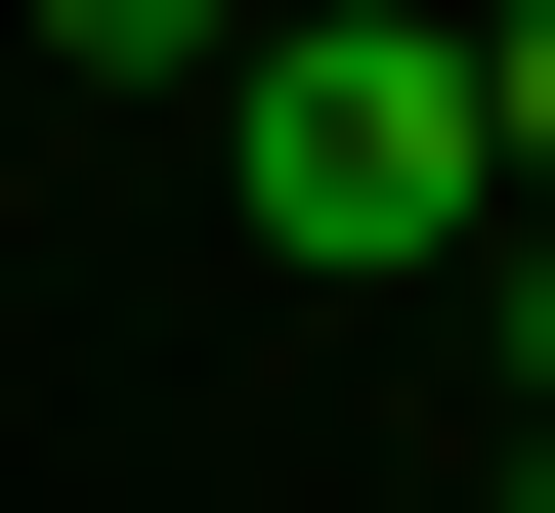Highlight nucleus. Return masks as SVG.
<instances>
[{
    "label": "nucleus",
    "instance_id": "f257e3e1",
    "mask_svg": "<svg viewBox=\"0 0 555 513\" xmlns=\"http://www.w3.org/2000/svg\"><path fill=\"white\" fill-rule=\"evenodd\" d=\"M214 171H257V257H470L513 171H470V43H427V0H257V43H214Z\"/></svg>",
    "mask_w": 555,
    "mask_h": 513
},
{
    "label": "nucleus",
    "instance_id": "f03ea898",
    "mask_svg": "<svg viewBox=\"0 0 555 513\" xmlns=\"http://www.w3.org/2000/svg\"><path fill=\"white\" fill-rule=\"evenodd\" d=\"M470 343H513V428H555V215H470Z\"/></svg>",
    "mask_w": 555,
    "mask_h": 513
},
{
    "label": "nucleus",
    "instance_id": "7ed1b4c3",
    "mask_svg": "<svg viewBox=\"0 0 555 513\" xmlns=\"http://www.w3.org/2000/svg\"><path fill=\"white\" fill-rule=\"evenodd\" d=\"M43 43H129V86H214V43H257V0H43Z\"/></svg>",
    "mask_w": 555,
    "mask_h": 513
},
{
    "label": "nucleus",
    "instance_id": "20e7f679",
    "mask_svg": "<svg viewBox=\"0 0 555 513\" xmlns=\"http://www.w3.org/2000/svg\"><path fill=\"white\" fill-rule=\"evenodd\" d=\"M513 513H555V428H513Z\"/></svg>",
    "mask_w": 555,
    "mask_h": 513
}]
</instances>
